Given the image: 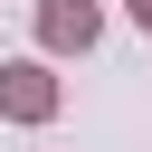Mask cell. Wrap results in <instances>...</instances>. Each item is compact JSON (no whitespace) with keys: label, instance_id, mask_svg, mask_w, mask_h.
Returning <instances> with one entry per match:
<instances>
[{"label":"cell","instance_id":"3","mask_svg":"<svg viewBox=\"0 0 152 152\" xmlns=\"http://www.w3.org/2000/svg\"><path fill=\"white\" fill-rule=\"evenodd\" d=\"M124 10H133V28H152V0H124Z\"/></svg>","mask_w":152,"mask_h":152},{"label":"cell","instance_id":"1","mask_svg":"<svg viewBox=\"0 0 152 152\" xmlns=\"http://www.w3.org/2000/svg\"><path fill=\"white\" fill-rule=\"evenodd\" d=\"M0 114H10V124H48V114H57V76H48L38 57L0 66Z\"/></svg>","mask_w":152,"mask_h":152},{"label":"cell","instance_id":"2","mask_svg":"<svg viewBox=\"0 0 152 152\" xmlns=\"http://www.w3.org/2000/svg\"><path fill=\"white\" fill-rule=\"evenodd\" d=\"M38 38H48L57 57H86V48L104 38V10H95V0H38Z\"/></svg>","mask_w":152,"mask_h":152}]
</instances>
